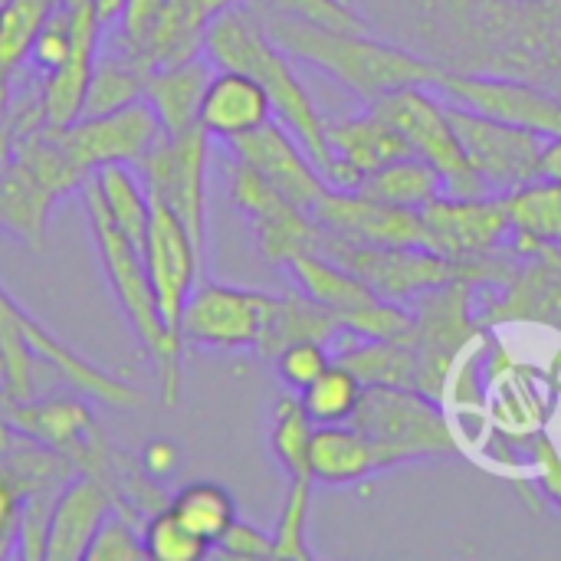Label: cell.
Returning a JSON list of instances; mask_svg holds the SVG:
<instances>
[{
	"label": "cell",
	"instance_id": "cell-40",
	"mask_svg": "<svg viewBox=\"0 0 561 561\" xmlns=\"http://www.w3.org/2000/svg\"><path fill=\"white\" fill-rule=\"evenodd\" d=\"M358 398H362V381L335 358L306 391H299V401L316 427L348 424L358 408Z\"/></svg>",
	"mask_w": 561,
	"mask_h": 561
},
{
	"label": "cell",
	"instance_id": "cell-27",
	"mask_svg": "<svg viewBox=\"0 0 561 561\" xmlns=\"http://www.w3.org/2000/svg\"><path fill=\"white\" fill-rule=\"evenodd\" d=\"M56 201L59 197L13 154L10 168L0 174V230L33 250H43Z\"/></svg>",
	"mask_w": 561,
	"mask_h": 561
},
{
	"label": "cell",
	"instance_id": "cell-2",
	"mask_svg": "<svg viewBox=\"0 0 561 561\" xmlns=\"http://www.w3.org/2000/svg\"><path fill=\"white\" fill-rule=\"evenodd\" d=\"M260 16L266 36L299 62H309L312 69L332 76L339 85L355 92L362 102H375L391 89L401 85H437L440 66L391 46L371 33H342V30H322L312 23H302L296 16H286L273 10L270 3L253 7Z\"/></svg>",
	"mask_w": 561,
	"mask_h": 561
},
{
	"label": "cell",
	"instance_id": "cell-12",
	"mask_svg": "<svg viewBox=\"0 0 561 561\" xmlns=\"http://www.w3.org/2000/svg\"><path fill=\"white\" fill-rule=\"evenodd\" d=\"M427 250L447 256L457 266L486 260L510 247L513 220L506 210V197L483 194V197H457L440 194L424 210Z\"/></svg>",
	"mask_w": 561,
	"mask_h": 561
},
{
	"label": "cell",
	"instance_id": "cell-51",
	"mask_svg": "<svg viewBox=\"0 0 561 561\" xmlns=\"http://www.w3.org/2000/svg\"><path fill=\"white\" fill-rule=\"evenodd\" d=\"M20 493L0 480V561L16 556V533H20Z\"/></svg>",
	"mask_w": 561,
	"mask_h": 561
},
{
	"label": "cell",
	"instance_id": "cell-19",
	"mask_svg": "<svg viewBox=\"0 0 561 561\" xmlns=\"http://www.w3.org/2000/svg\"><path fill=\"white\" fill-rule=\"evenodd\" d=\"M506 322H533L561 332V247H539L536 253L519 256L503 296L480 312V325Z\"/></svg>",
	"mask_w": 561,
	"mask_h": 561
},
{
	"label": "cell",
	"instance_id": "cell-8",
	"mask_svg": "<svg viewBox=\"0 0 561 561\" xmlns=\"http://www.w3.org/2000/svg\"><path fill=\"white\" fill-rule=\"evenodd\" d=\"M141 184L151 204L168 207L191 240L197 243L201 256L207 250V131L201 125L161 135L151 151L138 161Z\"/></svg>",
	"mask_w": 561,
	"mask_h": 561
},
{
	"label": "cell",
	"instance_id": "cell-20",
	"mask_svg": "<svg viewBox=\"0 0 561 561\" xmlns=\"http://www.w3.org/2000/svg\"><path fill=\"white\" fill-rule=\"evenodd\" d=\"M102 30L105 26L95 16L89 0L72 7V49L62 59V66L43 76V85H39V105H43L46 125L62 128L82 115L85 89H89V79L102 49V36H99Z\"/></svg>",
	"mask_w": 561,
	"mask_h": 561
},
{
	"label": "cell",
	"instance_id": "cell-1",
	"mask_svg": "<svg viewBox=\"0 0 561 561\" xmlns=\"http://www.w3.org/2000/svg\"><path fill=\"white\" fill-rule=\"evenodd\" d=\"M204 53L217 69H240L263 82L273 102V118L293 131V138L306 148V154L316 161V168L329 181L335 171V154L329 145V122L322 118L316 99L296 76L293 59L266 36L253 7L233 3L220 10L204 33Z\"/></svg>",
	"mask_w": 561,
	"mask_h": 561
},
{
	"label": "cell",
	"instance_id": "cell-35",
	"mask_svg": "<svg viewBox=\"0 0 561 561\" xmlns=\"http://www.w3.org/2000/svg\"><path fill=\"white\" fill-rule=\"evenodd\" d=\"M89 181L95 184V194H99L108 220L131 243L141 247L145 233H148V220H151V197H148L141 178H135L128 171V164H105Z\"/></svg>",
	"mask_w": 561,
	"mask_h": 561
},
{
	"label": "cell",
	"instance_id": "cell-18",
	"mask_svg": "<svg viewBox=\"0 0 561 561\" xmlns=\"http://www.w3.org/2000/svg\"><path fill=\"white\" fill-rule=\"evenodd\" d=\"M230 148H233V158L253 164L283 197H289L293 204H299L309 214L319 204V197L329 191V181L322 178L316 161L293 138V131L286 125H279L276 118L266 122L263 128L230 141Z\"/></svg>",
	"mask_w": 561,
	"mask_h": 561
},
{
	"label": "cell",
	"instance_id": "cell-53",
	"mask_svg": "<svg viewBox=\"0 0 561 561\" xmlns=\"http://www.w3.org/2000/svg\"><path fill=\"white\" fill-rule=\"evenodd\" d=\"M16 141H20L16 128H13L10 122L0 118V174L10 168V161H13V154H16Z\"/></svg>",
	"mask_w": 561,
	"mask_h": 561
},
{
	"label": "cell",
	"instance_id": "cell-10",
	"mask_svg": "<svg viewBox=\"0 0 561 561\" xmlns=\"http://www.w3.org/2000/svg\"><path fill=\"white\" fill-rule=\"evenodd\" d=\"M230 201L250 220L253 237L266 263L289 266L296 256L322 247V227L309 210L283 197L253 164L233 158L230 164Z\"/></svg>",
	"mask_w": 561,
	"mask_h": 561
},
{
	"label": "cell",
	"instance_id": "cell-3",
	"mask_svg": "<svg viewBox=\"0 0 561 561\" xmlns=\"http://www.w3.org/2000/svg\"><path fill=\"white\" fill-rule=\"evenodd\" d=\"M82 197V210L89 220V233L102 263V273L112 286V296L125 316V322L131 325L135 339L141 342V348L148 352V358L154 362L158 371V388H161V404L174 408L181 401V342L174 332H168V325L161 322L158 312V299L148 279V266H145V253L138 243H131L105 214L95 184L85 181L79 187Z\"/></svg>",
	"mask_w": 561,
	"mask_h": 561
},
{
	"label": "cell",
	"instance_id": "cell-26",
	"mask_svg": "<svg viewBox=\"0 0 561 561\" xmlns=\"http://www.w3.org/2000/svg\"><path fill=\"white\" fill-rule=\"evenodd\" d=\"M210 76H214L210 62L201 56L148 69L141 99L158 115L164 135H178L197 125V112H201Z\"/></svg>",
	"mask_w": 561,
	"mask_h": 561
},
{
	"label": "cell",
	"instance_id": "cell-57",
	"mask_svg": "<svg viewBox=\"0 0 561 561\" xmlns=\"http://www.w3.org/2000/svg\"><path fill=\"white\" fill-rule=\"evenodd\" d=\"M0 381H3V352H0Z\"/></svg>",
	"mask_w": 561,
	"mask_h": 561
},
{
	"label": "cell",
	"instance_id": "cell-50",
	"mask_svg": "<svg viewBox=\"0 0 561 561\" xmlns=\"http://www.w3.org/2000/svg\"><path fill=\"white\" fill-rule=\"evenodd\" d=\"M141 470L154 480V483H164L178 473L181 467V447L168 437H151L145 447H141V457H138Z\"/></svg>",
	"mask_w": 561,
	"mask_h": 561
},
{
	"label": "cell",
	"instance_id": "cell-21",
	"mask_svg": "<svg viewBox=\"0 0 561 561\" xmlns=\"http://www.w3.org/2000/svg\"><path fill=\"white\" fill-rule=\"evenodd\" d=\"M266 122H273V102L260 79L240 69H220L210 76L197 112V125L207 131V138H220L230 145L263 128Z\"/></svg>",
	"mask_w": 561,
	"mask_h": 561
},
{
	"label": "cell",
	"instance_id": "cell-11",
	"mask_svg": "<svg viewBox=\"0 0 561 561\" xmlns=\"http://www.w3.org/2000/svg\"><path fill=\"white\" fill-rule=\"evenodd\" d=\"M450 122L457 128V138L477 171V178L483 181V187L496 197L529 184L533 178H539V154L546 138L506 122H496L490 115H480L467 105L450 102L447 105Z\"/></svg>",
	"mask_w": 561,
	"mask_h": 561
},
{
	"label": "cell",
	"instance_id": "cell-33",
	"mask_svg": "<svg viewBox=\"0 0 561 561\" xmlns=\"http://www.w3.org/2000/svg\"><path fill=\"white\" fill-rule=\"evenodd\" d=\"M286 270L299 283V289L312 302H319L322 309H329L335 319H342L345 312H352V309L365 306L368 299H375V293L358 276H352L345 266H339L332 256H325L319 250L296 256Z\"/></svg>",
	"mask_w": 561,
	"mask_h": 561
},
{
	"label": "cell",
	"instance_id": "cell-39",
	"mask_svg": "<svg viewBox=\"0 0 561 561\" xmlns=\"http://www.w3.org/2000/svg\"><path fill=\"white\" fill-rule=\"evenodd\" d=\"M62 7V0H7L0 7V79L10 82V76L26 62L30 46L43 23L53 16V10Z\"/></svg>",
	"mask_w": 561,
	"mask_h": 561
},
{
	"label": "cell",
	"instance_id": "cell-17",
	"mask_svg": "<svg viewBox=\"0 0 561 561\" xmlns=\"http://www.w3.org/2000/svg\"><path fill=\"white\" fill-rule=\"evenodd\" d=\"M312 220L329 237L352 243H391V247H427L421 210L381 204L362 191L329 187L312 207Z\"/></svg>",
	"mask_w": 561,
	"mask_h": 561
},
{
	"label": "cell",
	"instance_id": "cell-31",
	"mask_svg": "<svg viewBox=\"0 0 561 561\" xmlns=\"http://www.w3.org/2000/svg\"><path fill=\"white\" fill-rule=\"evenodd\" d=\"M72 477H76L72 460L62 450H53L39 440L10 431L7 444L0 447V480L10 483L20 493V500L39 493H59Z\"/></svg>",
	"mask_w": 561,
	"mask_h": 561
},
{
	"label": "cell",
	"instance_id": "cell-9",
	"mask_svg": "<svg viewBox=\"0 0 561 561\" xmlns=\"http://www.w3.org/2000/svg\"><path fill=\"white\" fill-rule=\"evenodd\" d=\"M319 253L332 256L352 276H358L375 296L391 302H414L417 296L440 289L457 279V263L427 247H391V243H352L322 233Z\"/></svg>",
	"mask_w": 561,
	"mask_h": 561
},
{
	"label": "cell",
	"instance_id": "cell-28",
	"mask_svg": "<svg viewBox=\"0 0 561 561\" xmlns=\"http://www.w3.org/2000/svg\"><path fill=\"white\" fill-rule=\"evenodd\" d=\"M503 197L513 220L510 250L516 256H529L539 247H561V181L533 178Z\"/></svg>",
	"mask_w": 561,
	"mask_h": 561
},
{
	"label": "cell",
	"instance_id": "cell-30",
	"mask_svg": "<svg viewBox=\"0 0 561 561\" xmlns=\"http://www.w3.org/2000/svg\"><path fill=\"white\" fill-rule=\"evenodd\" d=\"M339 335H342V322L329 309L312 302L306 293L302 296H270L266 322H263V332H260V342L253 352H260L263 358H276L293 342L316 339V342L332 345Z\"/></svg>",
	"mask_w": 561,
	"mask_h": 561
},
{
	"label": "cell",
	"instance_id": "cell-7",
	"mask_svg": "<svg viewBox=\"0 0 561 561\" xmlns=\"http://www.w3.org/2000/svg\"><path fill=\"white\" fill-rule=\"evenodd\" d=\"M237 0H125L115 46L141 66H168L201 56L210 20Z\"/></svg>",
	"mask_w": 561,
	"mask_h": 561
},
{
	"label": "cell",
	"instance_id": "cell-14",
	"mask_svg": "<svg viewBox=\"0 0 561 561\" xmlns=\"http://www.w3.org/2000/svg\"><path fill=\"white\" fill-rule=\"evenodd\" d=\"M270 296L256 289L201 283L194 286L184 319L181 339L210 352H247L256 348L263 322H266Z\"/></svg>",
	"mask_w": 561,
	"mask_h": 561
},
{
	"label": "cell",
	"instance_id": "cell-47",
	"mask_svg": "<svg viewBox=\"0 0 561 561\" xmlns=\"http://www.w3.org/2000/svg\"><path fill=\"white\" fill-rule=\"evenodd\" d=\"M72 49V7H56L53 16L43 23V30L36 33L26 62H33V69H39L43 76L53 72L56 66H62V59Z\"/></svg>",
	"mask_w": 561,
	"mask_h": 561
},
{
	"label": "cell",
	"instance_id": "cell-46",
	"mask_svg": "<svg viewBox=\"0 0 561 561\" xmlns=\"http://www.w3.org/2000/svg\"><path fill=\"white\" fill-rule=\"evenodd\" d=\"M276 375L289 391H306L329 365H332V345L306 339V342H293L286 345L276 358Z\"/></svg>",
	"mask_w": 561,
	"mask_h": 561
},
{
	"label": "cell",
	"instance_id": "cell-44",
	"mask_svg": "<svg viewBox=\"0 0 561 561\" xmlns=\"http://www.w3.org/2000/svg\"><path fill=\"white\" fill-rule=\"evenodd\" d=\"M145 556V546H141V529H138V519L112 510L102 526L95 529L89 549L82 561H141Z\"/></svg>",
	"mask_w": 561,
	"mask_h": 561
},
{
	"label": "cell",
	"instance_id": "cell-49",
	"mask_svg": "<svg viewBox=\"0 0 561 561\" xmlns=\"http://www.w3.org/2000/svg\"><path fill=\"white\" fill-rule=\"evenodd\" d=\"M214 549L220 556H227V559H273V536L270 533H260L256 526L237 519Z\"/></svg>",
	"mask_w": 561,
	"mask_h": 561
},
{
	"label": "cell",
	"instance_id": "cell-52",
	"mask_svg": "<svg viewBox=\"0 0 561 561\" xmlns=\"http://www.w3.org/2000/svg\"><path fill=\"white\" fill-rule=\"evenodd\" d=\"M539 178L561 181V135L546 138V145H542V154H539Z\"/></svg>",
	"mask_w": 561,
	"mask_h": 561
},
{
	"label": "cell",
	"instance_id": "cell-34",
	"mask_svg": "<svg viewBox=\"0 0 561 561\" xmlns=\"http://www.w3.org/2000/svg\"><path fill=\"white\" fill-rule=\"evenodd\" d=\"M358 191L375 197V201H381V204H394V207H408V210H424L447 187H444V178L437 174L434 164H427L417 154H408V158H398V161L365 174Z\"/></svg>",
	"mask_w": 561,
	"mask_h": 561
},
{
	"label": "cell",
	"instance_id": "cell-4",
	"mask_svg": "<svg viewBox=\"0 0 561 561\" xmlns=\"http://www.w3.org/2000/svg\"><path fill=\"white\" fill-rule=\"evenodd\" d=\"M348 424L378 440L398 467L414 460L457 457L463 450L457 427L444 414L440 401L421 394L417 388H362Z\"/></svg>",
	"mask_w": 561,
	"mask_h": 561
},
{
	"label": "cell",
	"instance_id": "cell-55",
	"mask_svg": "<svg viewBox=\"0 0 561 561\" xmlns=\"http://www.w3.org/2000/svg\"><path fill=\"white\" fill-rule=\"evenodd\" d=\"M7 437H10V427H7V424H3V421H0V447H3V444H7Z\"/></svg>",
	"mask_w": 561,
	"mask_h": 561
},
{
	"label": "cell",
	"instance_id": "cell-16",
	"mask_svg": "<svg viewBox=\"0 0 561 561\" xmlns=\"http://www.w3.org/2000/svg\"><path fill=\"white\" fill-rule=\"evenodd\" d=\"M141 253H145V266H148V279L158 299L161 322L168 325V332L181 339L184 306L197 286L204 256L197 243L191 240V233L184 230V224L161 204H151V220H148Z\"/></svg>",
	"mask_w": 561,
	"mask_h": 561
},
{
	"label": "cell",
	"instance_id": "cell-29",
	"mask_svg": "<svg viewBox=\"0 0 561 561\" xmlns=\"http://www.w3.org/2000/svg\"><path fill=\"white\" fill-rule=\"evenodd\" d=\"M329 145H332V154L352 161L362 174H371L398 158L414 154L408 138L371 108L365 115L329 122Z\"/></svg>",
	"mask_w": 561,
	"mask_h": 561
},
{
	"label": "cell",
	"instance_id": "cell-56",
	"mask_svg": "<svg viewBox=\"0 0 561 561\" xmlns=\"http://www.w3.org/2000/svg\"><path fill=\"white\" fill-rule=\"evenodd\" d=\"M66 7H76V3H82V0H62Z\"/></svg>",
	"mask_w": 561,
	"mask_h": 561
},
{
	"label": "cell",
	"instance_id": "cell-45",
	"mask_svg": "<svg viewBox=\"0 0 561 561\" xmlns=\"http://www.w3.org/2000/svg\"><path fill=\"white\" fill-rule=\"evenodd\" d=\"M273 10L296 16L302 23L322 26V30H342V33H371L368 20L345 0H263Z\"/></svg>",
	"mask_w": 561,
	"mask_h": 561
},
{
	"label": "cell",
	"instance_id": "cell-42",
	"mask_svg": "<svg viewBox=\"0 0 561 561\" xmlns=\"http://www.w3.org/2000/svg\"><path fill=\"white\" fill-rule=\"evenodd\" d=\"M342 332L345 335H358V339H385V342H408L414 345V312L404 309V302H391V299H368L365 306L345 312L342 319Z\"/></svg>",
	"mask_w": 561,
	"mask_h": 561
},
{
	"label": "cell",
	"instance_id": "cell-43",
	"mask_svg": "<svg viewBox=\"0 0 561 561\" xmlns=\"http://www.w3.org/2000/svg\"><path fill=\"white\" fill-rule=\"evenodd\" d=\"M141 546L145 556L154 561H201L210 552V546L191 533L168 506L141 523Z\"/></svg>",
	"mask_w": 561,
	"mask_h": 561
},
{
	"label": "cell",
	"instance_id": "cell-15",
	"mask_svg": "<svg viewBox=\"0 0 561 561\" xmlns=\"http://www.w3.org/2000/svg\"><path fill=\"white\" fill-rule=\"evenodd\" d=\"M444 99L467 105L496 122L536 131L542 138L561 135V95H552L533 82L477 76V72H444L434 85Z\"/></svg>",
	"mask_w": 561,
	"mask_h": 561
},
{
	"label": "cell",
	"instance_id": "cell-59",
	"mask_svg": "<svg viewBox=\"0 0 561 561\" xmlns=\"http://www.w3.org/2000/svg\"><path fill=\"white\" fill-rule=\"evenodd\" d=\"M533 3H539V0H533Z\"/></svg>",
	"mask_w": 561,
	"mask_h": 561
},
{
	"label": "cell",
	"instance_id": "cell-23",
	"mask_svg": "<svg viewBox=\"0 0 561 561\" xmlns=\"http://www.w3.org/2000/svg\"><path fill=\"white\" fill-rule=\"evenodd\" d=\"M394 457L352 424H325L316 427L309 447V473L325 486H355L375 473L394 470Z\"/></svg>",
	"mask_w": 561,
	"mask_h": 561
},
{
	"label": "cell",
	"instance_id": "cell-24",
	"mask_svg": "<svg viewBox=\"0 0 561 561\" xmlns=\"http://www.w3.org/2000/svg\"><path fill=\"white\" fill-rule=\"evenodd\" d=\"M0 421L30 440H39L66 457L82 447V440L95 431V417L79 398H49V401H13L0 391Z\"/></svg>",
	"mask_w": 561,
	"mask_h": 561
},
{
	"label": "cell",
	"instance_id": "cell-41",
	"mask_svg": "<svg viewBox=\"0 0 561 561\" xmlns=\"http://www.w3.org/2000/svg\"><path fill=\"white\" fill-rule=\"evenodd\" d=\"M312 477H289V490L283 500V510L273 526V559L309 561L312 552L306 546V526H309V503H312Z\"/></svg>",
	"mask_w": 561,
	"mask_h": 561
},
{
	"label": "cell",
	"instance_id": "cell-58",
	"mask_svg": "<svg viewBox=\"0 0 561 561\" xmlns=\"http://www.w3.org/2000/svg\"><path fill=\"white\" fill-rule=\"evenodd\" d=\"M3 3H7V0H0V7H3Z\"/></svg>",
	"mask_w": 561,
	"mask_h": 561
},
{
	"label": "cell",
	"instance_id": "cell-25",
	"mask_svg": "<svg viewBox=\"0 0 561 561\" xmlns=\"http://www.w3.org/2000/svg\"><path fill=\"white\" fill-rule=\"evenodd\" d=\"M23 335L33 348L36 358H43L46 365H53L76 391H82L85 398L108 404V408H141L148 401V394L102 368H95L92 362H85L82 355H76L72 348H66L56 335H49L26 309H23Z\"/></svg>",
	"mask_w": 561,
	"mask_h": 561
},
{
	"label": "cell",
	"instance_id": "cell-36",
	"mask_svg": "<svg viewBox=\"0 0 561 561\" xmlns=\"http://www.w3.org/2000/svg\"><path fill=\"white\" fill-rule=\"evenodd\" d=\"M145 76L148 66H141L138 59H131L125 49L112 46V49H99L89 89H85V102H82V115H105L115 112L122 105H131L145 95Z\"/></svg>",
	"mask_w": 561,
	"mask_h": 561
},
{
	"label": "cell",
	"instance_id": "cell-13",
	"mask_svg": "<svg viewBox=\"0 0 561 561\" xmlns=\"http://www.w3.org/2000/svg\"><path fill=\"white\" fill-rule=\"evenodd\" d=\"M56 131L85 178H92L105 164H138L164 135L158 115L145 99L105 115H79L72 125H62Z\"/></svg>",
	"mask_w": 561,
	"mask_h": 561
},
{
	"label": "cell",
	"instance_id": "cell-32",
	"mask_svg": "<svg viewBox=\"0 0 561 561\" xmlns=\"http://www.w3.org/2000/svg\"><path fill=\"white\" fill-rule=\"evenodd\" d=\"M339 365H345L362 388H417V352L408 342H385V339H358L339 352H332Z\"/></svg>",
	"mask_w": 561,
	"mask_h": 561
},
{
	"label": "cell",
	"instance_id": "cell-38",
	"mask_svg": "<svg viewBox=\"0 0 561 561\" xmlns=\"http://www.w3.org/2000/svg\"><path fill=\"white\" fill-rule=\"evenodd\" d=\"M316 424L306 414L296 391L276 398L273 404V424H270V447L279 467L289 477H312L309 473V447H312Z\"/></svg>",
	"mask_w": 561,
	"mask_h": 561
},
{
	"label": "cell",
	"instance_id": "cell-37",
	"mask_svg": "<svg viewBox=\"0 0 561 561\" xmlns=\"http://www.w3.org/2000/svg\"><path fill=\"white\" fill-rule=\"evenodd\" d=\"M168 510H171L191 533H197L210 549H214V546L224 539V533L237 523V503H233V496H230L220 483H214V480H194V483L181 486V490L171 496Z\"/></svg>",
	"mask_w": 561,
	"mask_h": 561
},
{
	"label": "cell",
	"instance_id": "cell-48",
	"mask_svg": "<svg viewBox=\"0 0 561 561\" xmlns=\"http://www.w3.org/2000/svg\"><path fill=\"white\" fill-rule=\"evenodd\" d=\"M529 457H533V473H536V486L542 500L561 510V450L546 434H539L529 444Z\"/></svg>",
	"mask_w": 561,
	"mask_h": 561
},
{
	"label": "cell",
	"instance_id": "cell-5",
	"mask_svg": "<svg viewBox=\"0 0 561 561\" xmlns=\"http://www.w3.org/2000/svg\"><path fill=\"white\" fill-rule=\"evenodd\" d=\"M371 112H378L385 122H391L408 138V145L417 158H424L427 164L437 168L447 194H457V197L490 194L483 187V181L477 178L460 138H457V128L450 122V112H447V102L440 99V92H431V85H401V89H391L381 99H375Z\"/></svg>",
	"mask_w": 561,
	"mask_h": 561
},
{
	"label": "cell",
	"instance_id": "cell-54",
	"mask_svg": "<svg viewBox=\"0 0 561 561\" xmlns=\"http://www.w3.org/2000/svg\"><path fill=\"white\" fill-rule=\"evenodd\" d=\"M7 105H10V82H3V79H0V118H3Z\"/></svg>",
	"mask_w": 561,
	"mask_h": 561
},
{
	"label": "cell",
	"instance_id": "cell-6",
	"mask_svg": "<svg viewBox=\"0 0 561 561\" xmlns=\"http://www.w3.org/2000/svg\"><path fill=\"white\" fill-rule=\"evenodd\" d=\"M414 352H417V391L444 401L447 378L457 358L483 335L473 283L450 279L414 299Z\"/></svg>",
	"mask_w": 561,
	"mask_h": 561
},
{
	"label": "cell",
	"instance_id": "cell-22",
	"mask_svg": "<svg viewBox=\"0 0 561 561\" xmlns=\"http://www.w3.org/2000/svg\"><path fill=\"white\" fill-rule=\"evenodd\" d=\"M115 510V496L95 477L76 473L56 496L46 536V561H82L95 529Z\"/></svg>",
	"mask_w": 561,
	"mask_h": 561
}]
</instances>
